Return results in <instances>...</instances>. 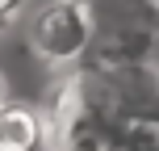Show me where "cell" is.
I'll return each instance as SVG.
<instances>
[{"mask_svg": "<svg viewBox=\"0 0 159 151\" xmlns=\"http://www.w3.org/2000/svg\"><path fill=\"white\" fill-rule=\"evenodd\" d=\"M30 50L50 67L84 63L96 42V8L92 0H42L25 25Z\"/></svg>", "mask_w": 159, "mask_h": 151, "instance_id": "6da1fadb", "label": "cell"}, {"mask_svg": "<svg viewBox=\"0 0 159 151\" xmlns=\"http://www.w3.org/2000/svg\"><path fill=\"white\" fill-rule=\"evenodd\" d=\"M46 122L21 101H0V151H42Z\"/></svg>", "mask_w": 159, "mask_h": 151, "instance_id": "7a4b0ae2", "label": "cell"}, {"mask_svg": "<svg viewBox=\"0 0 159 151\" xmlns=\"http://www.w3.org/2000/svg\"><path fill=\"white\" fill-rule=\"evenodd\" d=\"M13 4H17V0H0V17H4V13H13Z\"/></svg>", "mask_w": 159, "mask_h": 151, "instance_id": "3957f363", "label": "cell"}, {"mask_svg": "<svg viewBox=\"0 0 159 151\" xmlns=\"http://www.w3.org/2000/svg\"><path fill=\"white\" fill-rule=\"evenodd\" d=\"M0 101H4V88H0Z\"/></svg>", "mask_w": 159, "mask_h": 151, "instance_id": "277c9868", "label": "cell"}]
</instances>
